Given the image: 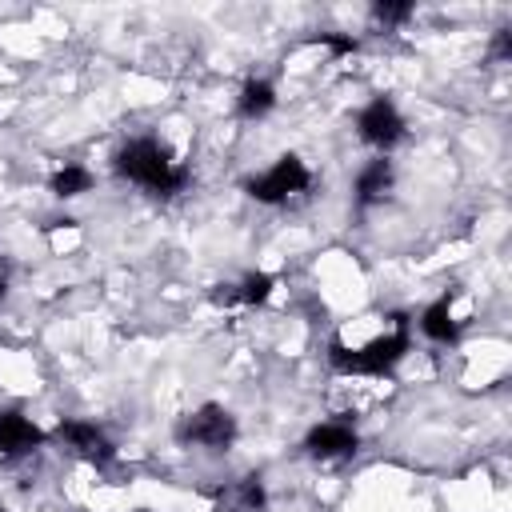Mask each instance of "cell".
Masks as SVG:
<instances>
[{
	"label": "cell",
	"instance_id": "obj_7",
	"mask_svg": "<svg viewBox=\"0 0 512 512\" xmlns=\"http://www.w3.org/2000/svg\"><path fill=\"white\" fill-rule=\"evenodd\" d=\"M304 448H308L312 460H348V456H356L360 436H356L348 424L328 420V424H316V428L304 436Z\"/></svg>",
	"mask_w": 512,
	"mask_h": 512
},
{
	"label": "cell",
	"instance_id": "obj_8",
	"mask_svg": "<svg viewBox=\"0 0 512 512\" xmlns=\"http://www.w3.org/2000/svg\"><path fill=\"white\" fill-rule=\"evenodd\" d=\"M44 444V432L20 416V412H0V456H24Z\"/></svg>",
	"mask_w": 512,
	"mask_h": 512
},
{
	"label": "cell",
	"instance_id": "obj_4",
	"mask_svg": "<svg viewBox=\"0 0 512 512\" xmlns=\"http://www.w3.org/2000/svg\"><path fill=\"white\" fill-rule=\"evenodd\" d=\"M308 184H312L308 164H304L296 152H284V156H276V164H272L268 172L252 176L244 188H248V196H252V200H260V204H284L288 196L304 192Z\"/></svg>",
	"mask_w": 512,
	"mask_h": 512
},
{
	"label": "cell",
	"instance_id": "obj_1",
	"mask_svg": "<svg viewBox=\"0 0 512 512\" xmlns=\"http://www.w3.org/2000/svg\"><path fill=\"white\" fill-rule=\"evenodd\" d=\"M112 168H116V176H124V180L148 188L152 196H176V192L188 184V168H180V164L172 160V152H168L156 136H136V140H128V144L116 152Z\"/></svg>",
	"mask_w": 512,
	"mask_h": 512
},
{
	"label": "cell",
	"instance_id": "obj_10",
	"mask_svg": "<svg viewBox=\"0 0 512 512\" xmlns=\"http://www.w3.org/2000/svg\"><path fill=\"white\" fill-rule=\"evenodd\" d=\"M388 188H392V160L376 156V160H368V164L360 168V176H356V204L368 208V204L384 200Z\"/></svg>",
	"mask_w": 512,
	"mask_h": 512
},
{
	"label": "cell",
	"instance_id": "obj_3",
	"mask_svg": "<svg viewBox=\"0 0 512 512\" xmlns=\"http://www.w3.org/2000/svg\"><path fill=\"white\" fill-rule=\"evenodd\" d=\"M176 440L184 448H208V452H228L236 444V416L220 404H200L196 412L180 416Z\"/></svg>",
	"mask_w": 512,
	"mask_h": 512
},
{
	"label": "cell",
	"instance_id": "obj_13",
	"mask_svg": "<svg viewBox=\"0 0 512 512\" xmlns=\"http://www.w3.org/2000/svg\"><path fill=\"white\" fill-rule=\"evenodd\" d=\"M48 188H52V196H60V200L84 196V192L92 188V172H88V168H80V164H64V168H56V172H52Z\"/></svg>",
	"mask_w": 512,
	"mask_h": 512
},
{
	"label": "cell",
	"instance_id": "obj_5",
	"mask_svg": "<svg viewBox=\"0 0 512 512\" xmlns=\"http://www.w3.org/2000/svg\"><path fill=\"white\" fill-rule=\"evenodd\" d=\"M356 136H360L364 144L388 152L392 144L404 140V116H400V108H396L388 96L368 100V104L360 108V116H356Z\"/></svg>",
	"mask_w": 512,
	"mask_h": 512
},
{
	"label": "cell",
	"instance_id": "obj_17",
	"mask_svg": "<svg viewBox=\"0 0 512 512\" xmlns=\"http://www.w3.org/2000/svg\"><path fill=\"white\" fill-rule=\"evenodd\" d=\"M0 300H4V276H0Z\"/></svg>",
	"mask_w": 512,
	"mask_h": 512
},
{
	"label": "cell",
	"instance_id": "obj_9",
	"mask_svg": "<svg viewBox=\"0 0 512 512\" xmlns=\"http://www.w3.org/2000/svg\"><path fill=\"white\" fill-rule=\"evenodd\" d=\"M264 504H268V492H264L260 476H244L216 496V512H260Z\"/></svg>",
	"mask_w": 512,
	"mask_h": 512
},
{
	"label": "cell",
	"instance_id": "obj_15",
	"mask_svg": "<svg viewBox=\"0 0 512 512\" xmlns=\"http://www.w3.org/2000/svg\"><path fill=\"white\" fill-rule=\"evenodd\" d=\"M312 44H324L332 56H352V52L360 48V40H356V36H344V32H320Z\"/></svg>",
	"mask_w": 512,
	"mask_h": 512
},
{
	"label": "cell",
	"instance_id": "obj_11",
	"mask_svg": "<svg viewBox=\"0 0 512 512\" xmlns=\"http://www.w3.org/2000/svg\"><path fill=\"white\" fill-rule=\"evenodd\" d=\"M420 332L436 344H448L456 340V320H452V296H440L432 300L424 312H420Z\"/></svg>",
	"mask_w": 512,
	"mask_h": 512
},
{
	"label": "cell",
	"instance_id": "obj_18",
	"mask_svg": "<svg viewBox=\"0 0 512 512\" xmlns=\"http://www.w3.org/2000/svg\"><path fill=\"white\" fill-rule=\"evenodd\" d=\"M0 512H4V508H0Z\"/></svg>",
	"mask_w": 512,
	"mask_h": 512
},
{
	"label": "cell",
	"instance_id": "obj_6",
	"mask_svg": "<svg viewBox=\"0 0 512 512\" xmlns=\"http://www.w3.org/2000/svg\"><path fill=\"white\" fill-rule=\"evenodd\" d=\"M56 436L76 452V456H84L88 464H112L116 460V444L96 428V424H88V420H60V428H56Z\"/></svg>",
	"mask_w": 512,
	"mask_h": 512
},
{
	"label": "cell",
	"instance_id": "obj_12",
	"mask_svg": "<svg viewBox=\"0 0 512 512\" xmlns=\"http://www.w3.org/2000/svg\"><path fill=\"white\" fill-rule=\"evenodd\" d=\"M276 108V88H272V80H248L244 88H240V100H236V112L244 116V120H260V116H268Z\"/></svg>",
	"mask_w": 512,
	"mask_h": 512
},
{
	"label": "cell",
	"instance_id": "obj_14",
	"mask_svg": "<svg viewBox=\"0 0 512 512\" xmlns=\"http://www.w3.org/2000/svg\"><path fill=\"white\" fill-rule=\"evenodd\" d=\"M272 276L268 272H252V276H244V284L236 288V292H224L220 300H240V304H264L268 296H272Z\"/></svg>",
	"mask_w": 512,
	"mask_h": 512
},
{
	"label": "cell",
	"instance_id": "obj_2",
	"mask_svg": "<svg viewBox=\"0 0 512 512\" xmlns=\"http://www.w3.org/2000/svg\"><path fill=\"white\" fill-rule=\"evenodd\" d=\"M412 340H408V328H404V316H396V328L368 340L364 348H348L340 340L328 344V364L340 372V376H384L392 372L404 356H408Z\"/></svg>",
	"mask_w": 512,
	"mask_h": 512
},
{
	"label": "cell",
	"instance_id": "obj_16",
	"mask_svg": "<svg viewBox=\"0 0 512 512\" xmlns=\"http://www.w3.org/2000/svg\"><path fill=\"white\" fill-rule=\"evenodd\" d=\"M372 16L380 20V24H400V20H408L412 16V4H396V0H380L376 8H372Z\"/></svg>",
	"mask_w": 512,
	"mask_h": 512
}]
</instances>
